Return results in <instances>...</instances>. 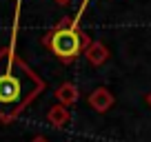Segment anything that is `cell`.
<instances>
[{
	"label": "cell",
	"mask_w": 151,
	"mask_h": 142,
	"mask_svg": "<svg viewBox=\"0 0 151 142\" xmlns=\"http://www.w3.org/2000/svg\"><path fill=\"white\" fill-rule=\"evenodd\" d=\"M47 120L51 127H65V124H69L71 120V113H69V107L67 104H53V107H49L47 111Z\"/></svg>",
	"instance_id": "obj_6"
},
{
	"label": "cell",
	"mask_w": 151,
	"mask_h": 142,
	"mask_svg": "<svg viewBox=\"0 0 151 142\" xmlns=\"http://www.w3.org/2000/svg\"><path fill=\"white\" fill-rule=\"evenodd\" d=\"M31 142H49V140H47V138H45V136H36V138H33Z\"/></svg>",
	"instance_id": "obj_7"
},
{
	"label": "cell",
	"mask_w": 151,
	"mask_h": 142,
	"mask_svg": "<svg viewBox=\"0 0 151 142\" xmlns=\"http://www.w3.org/2000/svg\"><path fill=\"white\" fill-rule=\"evenodd\" d=\"M147 102H149V107H151V91H149V95H147Z\"/></svg>",
	"instance_id": "obj_9"
},
{
	"label": "cell",
	"mask_w": 151,
	"mask_h": 142,
	"mask_svg": "<svg viewBox=\"0 0 151 142\" xmlns=\"http://www.w3.org/2000/svg\"><path fill=\"white\" fill-rule=\"evenodd\" d=\"M56 2H58V5H69L71 0H56Z\"/></svg>",
	"instance_id": "obj_8"
},
{
	"label": "cell",
	"mask_w": 151,
	"mask_h": 142,
	"mask_svg": "<svg viewBox=\"0 0 151 142\" xmlns=\"http://www.w3.org/2000/svg\"><path fill=\"white\" fill-rule=\"evenodd\" d=\"M87 102H89V107L96 111V113H107V111L113 107L116 98H113V93L107 89V87H98V89H93L89 93Z\"/></svg>",
	"instance_id": "obj_3"
},
{
	"label": "cell",
	"mask_w": 151,
	"mask_h": 142,
	"mask_svg": "<svg viewBox=\"0 0 151 142\" xmlns=\"http://www.w3.org/2000/svg\"><path fill=\"white\" fill-rule=\"evenodd\" d=\"M91 38L71 18H62L58 27H53L51 31H47L42 36V44L65 65H69L78 56H82Z\"/></svg>",
	"instance_id": "obj_2"
},
{
	"label": "cell",
	"mask_w": 151,
	"mask_h": 142,
	"mask_svg": "<svg viewBox=\"0 0 151 142\" xmlns=\"http://www.w3.org/2000/svg\"><path fill=\"white\" fill-rule=\"evenodd\" d=\"M45 91V80L11 47L0 49V120H16Z\"/></svg>",
	"instance_id": "obj_1"
},
{
	"label": "cell",
	"mask_w": 151,
	"mask_h": 142,
	"mask_svg": "<svg viewBox=\"0 0 151 142\" xmlns=\"http://www.w3.org/2000/svg\"><path fill=\"white\" fill-rule=\"evenodd\" d=\"M82 56H85L93 67H100V65H104V62L109 60V49L104 47V42H100V40H91V42L87 44V49H85Z\"/></svg>",
	"instance_id": "obj_4"
},
{
	"label": "cell",
	"mask_w": 151,
	"mask_h": 142,
	"mask_svg": "<svg viewBox=\"0 0 151 142\" xmlns=\"http://www.w3.org/2000/svg\"><path fill=\"white\" fill-rule=\"evenodd\" d=\"M56 100L60 104H67V107H71V104L78 102V98H80V91H78V87L73 85V82H62L60 87H58L56 91Z\"/></svg>",
	"instance_id": "obj_5"
}]
</instances>
